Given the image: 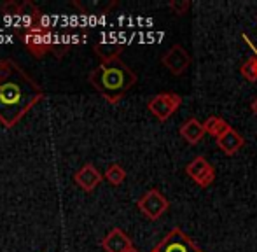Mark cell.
I'll use <instances>...</instances> for the list:
<instances>
[{
    "label": "cell",
    "instance_id": "10",
    "mask_svg": "<svg viewBox=\"0 0 257 252\" xmlns=\"http://www.w3.org/2000/svg\"><path fill=\"white\" fill-rule=\"evenodd\" d=\"M102 179H103V175L96 170L93 163H86L84 167L79 168V170L74 174L75 184H77L81 189L88 191V193H91V191L102 182Z\"/></svg>",
    "mask_w": 257,
    "mask_h": 252
},
{
    "label": "cell",
    "instance_id": "13",
    "mask_svg": "<svg viewBox=\"0 0 257 252\" xmlns=\"http://www.w3.org/2000/svg\"><path fill=\"white\" fill-rule=\"evenodd\" d=\"M205 133L206 132H205L203 123H200L196 117H191V119H187L186 123L180 126V137H182L187 144H191V146L200 144L201 140H203Z\"/></svg>",
    "mask_w": 257,
    "mask_h": 252
},
{
    "label": "cell",
    "instance_id": "15",
    "mask_svg": "<svg viewBox=\"0 0 257 252\" xmlns=\"http://www.w3.org/2000/svg\"><path fill=\"white\" fill-rule=\"evenodd\" d=\"M121 51H122L121 44H112V42H98V44H95V53L100 56L102 62L117 58Z\"/></svg>",
    "mask_w": 257,
    "mask_h": 252
},
{
    "label": "cell",
    "instance_id": "5",
    "mask_svg": "<svg viewBox=\"0 0 257 252\" xmlns=\"http://www.w3.org/2000/svg\"><path fill=\"white\" fill-rule=\"evenodd\" d=\"M182 105V96L177 93H159V95L153 96L147 102V109L154 117H158V121L165 123L166 119L172 117L173 112H177V109Z\"/></svg>",
    "mask_w": 257,
    "mask_h": 252
},
{
    "label": "cell",
    "instance_id": "23",
    "mask_svg": "<svg viewBox=\"0 0 257 252\" xmlns=\"http://www.w3.org/2000/svg\"><path fill=\"white\" fill-rule=\"evenodd\" d=\"M151 252H156V250H154V249H153V250H151Z\"/></svg>",
    "mask_w": 257,
    "mask_h": 252
},
{
    "label": "cell",
    "instance_id": "2",
    "mask_svg": "<svg viewBox=\"0 0 257 252\" xmlns=\"http://www.w3.org/2000/svg\"><path fill=\"white\" fill-rule=\"evenodd\" d=\"M89 82L108 103L115 105L137 84V74L121 58L102 62L89 72Z\"/></svg>",
    "mask_w": 257,
    "mask_h": 252
},
{
    "label": "cell",
    "instance_id": "22",
    "mask_svg": "<svg viewBox=\"0 0 257 252\" xmlns=\"http://www.w3.org/2000/svg\"><path fill=\"white\" fill-rule=\"evenodd\" d=\"M255 65H257V51H255Z\"/></svg>",
    "mask_w": 257,
    "mask_h": 252
},
{
    "label": "cell",
    "instance_id": "6",
    "mask_svg": "<svg viewBox=\"0 0 257 252\" xmlns=\"http://www.w3.org/2000/svg\"><path fill=\"white\" fill-rule=\"evenodd\" d=\"M137 207H139V210L142 212L147 219L156 221V219H159L168 210L170 203H168V200L163 196V193H159L158 189H149L139 201H137Z\"/></svg>",
    "mask_w": 257,
    "mask_h": 252
},
{
    "label": "cell",
    "instance_id": "18",
    "mask_svg": "<svg viewBox=\"0 0 257 252\" xmlns=\"http://www.w3.org/2000/svg\"><path fill=\"white\" fill-rule=\"evenodd\" d=\"M168 7L177 14V16H184V14L189 11L191 2L189 0H172V2L168 4Z\"/></svg>",
    "mask_w": 257,
    "mask_h": 252
},
{
    "label": "cell",
    "instance_id": "3",
    "mask_svg": "<svg viewBox=\"0 0 257 252\" xmlns=\"http://www.w3.org/2000/svg\"><path fill=\"white\" fill-rule=\"evenodd\" d=\"M14 32L35 58H44L46 53L53 49V37L48 23L32 28H14Z\"/></svg>",
    "mask_w": 257,
    "mask_h": 252
},
{
    "label": "cell",
    "instance_id": "1",
    "mask_svg": "<svg viewBox=\"0 0 257 252\" xmlns=\"http://www.w3.org/2000/svg\"><path fill=\"white\" fill-rule=\"evenodd\" d=\"M44 100L42 88L14 60H0V123L13 128L35 103Z\"/></svg>",
    "mask_w": 257,
    "mask_h": 252
},
{
    "label": "cell",
    "instance_id": "8",
    "mask_svg": "<svg viewBox=\"0 0 257 252\" xmlns=\"http://www.w3.org/2000/svg\"><path fill=\"white\" fill-rule=\"evenodd\" d=\"M186 174L196 182L200 188H208L215 181V168L203 156H196L186 167Z\"/></svg>",
    "mask_w": 257,
    "mask_h": 252
},
{
    "label": "cell",
    "instance_id": "19",
    "mask_svg": "<svg viewBox=\"0 0 257 252\" xmlns=\"http://www.w3.org/2000/svg\"><path fill=\"white\" fill-rule=\"evenodd\" d=\"M0 9H2V13L7 14V16H16L18 18V14H20V4L14 2V0H7V2L2 4Z\"/></svg>",
    "mask_w": 257,
    "mask_h": 252
},
{
    "label": "cell",
    "instance_id": "16",
    "mask_svg": "<svg viewBox=\"0 0 257 252\" xmlns=\"http://www.w3.org/2000/svg\"><path fill=\"white\" fill-rule=\"evenodd\" d=\"M103 177L107 179L108 184L121 186L122 182H124V179H126V170L119 163H112V165H108V168L105 170Z\"/></svg>",
    "mask_w": 257,
    "mask_h": 252
},
{
    "label": "cell",
    "instance_id": "14",
    "mask_svg": "<svg viewBox=\"0 0 257 252\" xmlns=\"http://www.w3.org/2000/svg\"><path fill=\"white\" fill-rule=\"evenodd\" d=\"M203 126H205V132L208 133V135L215 137V139H220L224 133H227L231 128H233V126H229L222 117H219V116H210L203 123Z\"/></svg>",
    "mask_w": 257,
    "mask_h": 252
},
{
    "label": "cell",
    "instance_id": "12",
    "mask_svg": "<svg viewBox=\"0 0 257 252\" xmlns=\"http://www.w3.org/2000/svg\"><path fill=\"white\" fill-rule=\"evenodd\" d=\"M217 146L220 147V151H222L226 156H233V154H236L238 151L245 146V140L236 130L231 128L229 132L224 133L220 139H217Z\"/></svg>",
    "mask_w": 257,
    "mask_h": 252
},
{
    "label": "cell",
    "instance_id": "9",
    "mask_svg": "<svg viewBox=\"0 0 257 252\" xmlns=\"http://www.w3.org/2000/svg\"><path fill=\"white\" fill-rule=\"evenodd\" d=\"M18 18L21 20V25H18L16 28H32V27H41L46 23L44 14L41 13L37 6L30 0L20 2V14Z\"/></svg>",
    "mask_w": 257,
    "mask_h": 252
},
{
    "label": "cell",
    "instance_id": "11",
    "mask_svg": "<svg viewBox=\"0 0 257 252\" xmlns=\"http://www.w3.org/2000/svg\"><path fill=\"white\" fill-rule=\"evenodd\" d=\"M133 247V242L121 228H114L102 240V249L105 252H128Z\"/></svg>",
    "mask_w": 257,
    "mask_h": 252
},
{
    "label": "cell",
    "instance_id": "17",
    "mask_svg": "<svg viewBox=\"0 0 257 252\" xmlns=\"http://www.w3.org/2000/svg\"><path fill=\"white\" fill-rule=\"evenodd\" d=\"M240 74L243 75L247 81L255 82L257 81V65H255V56L254 58H248L247 62L240 65Z\"/></svg>",
    "mask_w": 257,
    "mask_h": 252
},
{
    "label": "cell",
    "instance_id": "21",
    "mask_svg": "<svg viewBox=\"0 0 257 252\" xmlns=\"http://www.w3.org/2000/svg\"><path fill=\"white\" fill-rule=\"evenodd\" d=\"M128 252H140L139 249H137V247H132V249H130Z\"/></svg>",
    "mask_w": 257,
    "mask_h": 252
},
{
    "label": "cell",
    "instance_id": "7",
    "mask_svg": "<svg viewBox=\"0 0 257 252\" xmlns=\"http://www.w3.org/2000/svg\"><path fill=\"white\" fill-rule=\"evenodd\" d=\"M161 63L166 70H170L173 75H182L191 65V55L186 48L180 44H173L168 51L163 55Z\"/></svg>",
    "mask_w": 257,
    "mask_h": 252
},
{
    "label": "cell",
    "instance_id": "4",
    "mask_svg": "<svg viewBox=\"0 0 257 252\" xmlns=\"http://www.w3.org/2000/svg\"><path fill=\"white\" fill-rule=\"evenodd\" d=\"M156 252H203L196 242L180 228H173L166 236L154 247Z\"/></svg>",
    "mask_w": 257,
    "mask_h": 252
},
{
    "label": "cell",
    "instance_id": "20",
    "mask_svg": "<svg viewBox=\"0 0 257 252\" xmlns=\"http://www.w3.org/2000/svg\"><path fill=\"white\" fill-rule=\"evenodd\" d=\"M250 109H252V112H254V114H255V116H257V98L254 100V102H252Z\"/></svg>",
    "mask_w": 257,
    "mask_h": 252
}]
</instances>
